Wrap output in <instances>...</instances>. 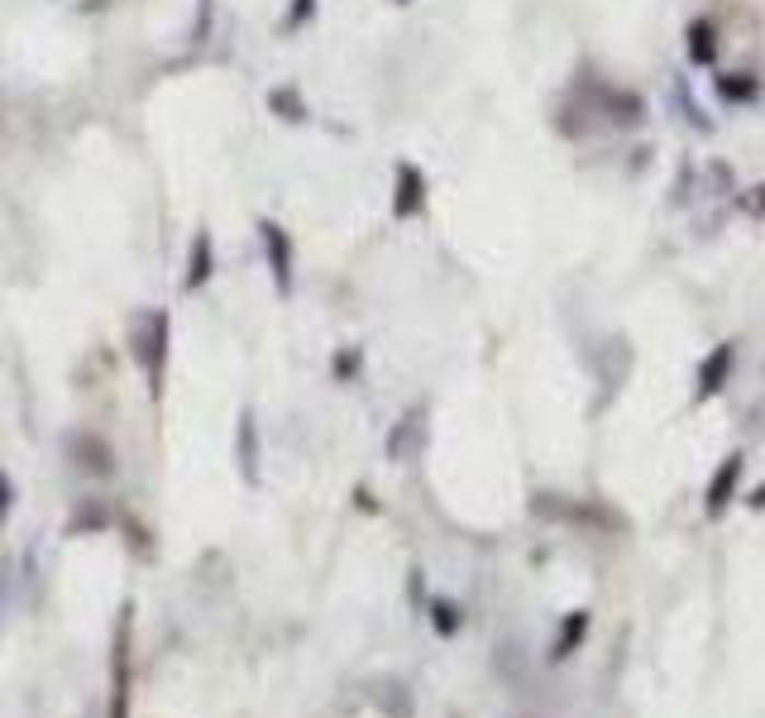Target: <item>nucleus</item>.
<instances>
[{
    "mask_svg": "<svg viewBox=\"0 0 765 718\" xmlns=\"http://www.w3.org/2000/svg\"><path fill=\"white\" fill-rule=\"evenodd\" d=\"M751 508H765V485H761L756 493H751Z\"/></svg>",
    "mask_w": 765,
    "mask_h": 718,
    "instance_id": "a211bd4d",
    "label": "nucleus"
},
{
    "mask_svg": "<svg viewBox=\"0 0 765 718\" xmlns=\"http://www.w3.org/2000/svg\"><path fill=\"white\" fill-rule=\"evenodd\" d=\"M435 628H441V632H455V628H459V608L445 604V599L435 604Z\"/></svg>",
    "mask_w": 765,
    "mask_h": 718,
    "instance_id": "dca6fc26",
    "label": "nucleus"
},
{
    "mask_svg": "<svg viewBox=\"0 0 765 718\" xmlns=\"http://www.w3.org/2000/svg\"><path fill=\"white\" fill-rule=\"evenodd\" d=\"M713 91H718V101H728V106H746V101L761 96V77H751V72H718L713 77Z\"/></svg>",
    "mask_w": 765,
    "mask_h": 718,
    "instance_id": "9d476101",
    "label": "nucleus"
},
{
    "mask_svg": "<svg viewBox=\"0 0 765 718\" xmlns=\"http://www.w3.org/2000/svg\"><path fill=\"white\" fill-rule=\"evenodd\" d=\"M210 24H216V0H196V20H192V30H187V44H206L210 38Z\"/></svg>",
    "mask_w": 765,
    "mask_h": 718,
    "instance_id": "4468645a",
    "label": "nucleus"
},
{
    "mask_svg": "<svg viewBox=\"0 0 765 718\" xmlns=\"http://www.w3.org/2000/svg\"><path fill=\"white\" fill-rule=\"evenodd\" d=\"M589 628V613H574V618H564V632L556 637V647H550V661H564L570 651L579 647V637Z\"/></svg>",
    "mask_w": 765,
    "mask_h": 718,
    "instance_id": "ddd939ff",
    "label": "nucleus"
},
{
    "mask_svg": "<svg viewBox=\"0 0 765 718\" xmlns=\"http://www.w3.org/2000/svg\"><path fill=\"white\" fill-rule=\"evenodd\" d=\"M240 469H244V479H254L259 475V431H254V417H240Z\"/></svg>",
    "mask_w": 765,
    "mask_h": 718,
    "instance_id": "f8f14e48",
    "label": "nucleus"
},
{
    "mask_svg": "<svg viewBox=\"0 0 765 718\" xmlns=\"http://www.w3.org/2000/svg\"><path fill=\"white\" fill-rule=\"evenodd\" d=\"M10 508H15V485H10V475H5V469H0V527H5Z\"/></svg>",
    "mask_w": 765,
    "mask_h": 718,
    "instance_id": "f3484780",
    "label": "nucleus"
},
{
    "mask_svg": "<svg viewBox=\"0 0 765 718\" xmlns=\"http://www.w3.org/2000/svg\"><path fill=\"white\" fill-rule=\"evenodd\" d=\"M331 369H335L340 384H354V378H359V369H364V350H359V345L340 350V355L331 360Z\"/></svg>",
    "mask_w": 765,
    "mask_h": 718,
    "instance_id": "2eb2a0df",
    "label": "nucleus"
},
{
    "mask_svg": "<svg viewBox=\"0 0 765 718\" xmlns=\"http://www.w3.org/2000/svg\"><path fill=\"white\" fill-rule=\"evenodd\" d=\"M426 212V173H421V163L402 159L392 168V220H416Z\"/></svg>",
    "mask_w": 765,
    "mask_h": 718,
    "instance_id": "20e7f679",
    "label": "nucleus"
},
{
    "mask_svg": "<svg viewBox=\"0 0 765 718\" xmlns=\"http://www.w3.org/2000/svg\"><path fill=\"white\" fill-rule=\"evenodd\" d=\"M742 469H746V460H742V451H732L728 460L718 465V475H713V485H708V517H722L728 513V503H732V493H737V485H742Z\"/></svg>",
    "mask_w": 765,
    "mask_h": 718,
    "instance_id": "1a4fd4ad",
    "label": "nucleus"
},
{
    "mask_svg": "<svg viewBox=\"0 0 765 718\" xmlns=\"http://www.w3.org/2000/svg\"><path fill=\"white\" fill-rule=\"evenodd\" d=\"M263 106H269V115H273V121H283V125H307V121H311L307 91H301L297 82H278V87H269Z\"/></svg>",
    "mask_w": 765,
    "mask_h": 718,
    "instance_id": "6e6552de",
    "label": "nucleus"
},
{
    "mask_svg": "<svg viewBox=\"0 0 765 718\" xmlns=\"http://www.w3.org/2000/svg\"><path fill=\"white\" fill-rule=\"evenodd\" d=\"M254 240H259L263 269H269V278H273V293L293 297V287H297V244H293V230H287L283 220H273V216H259Z\"/></svg>",
    "mask_w": 765,
    "mask_h": 718,
    "instance_id": "f03ea898",
    "label": "nucleus"
},
{
    "mask_svg": "<svg viewBox=\"0 0 765 718\" xmlns=\"http://www.w3.org/2000/svg\"><path fill=\"white\" fill-rule=\"evenodd\" d=\"M129 355L149 378V394H163L168 378V355H173V311L168 307H144L135 326H129Z\"/></svg>",
    "mask_w": 765,
    "mask_h": 718,
    "instance_id": "f257e3e1",
    "label": "nucleus"
},
{
    "mask_svg": "<svg viewBox=\"0 0 765 718\" xmlns=\"http://www.w3.org/2000/svg\"><path fill=\"white\" fill-rule=\"evenodd\" d=\"M392 5H412V0H392Z\"/></svg>",
    "mask_w": 765,
    "mask_h": 718,
    "instance_id": "6ab92c4d",
    "label": "nucleus"
},
{
    "mask_svg": "<svg viewBox=\"0 0 765 718\" xmlns=\"http://www.w3.org/2000/svg\"><path fill=\"white\" fill-rule=\"evenodd\" d=\"M316 15H321V0H287L283 20H278V34L293 38V34H301V30H311Z\"/></svg>",
    "mask_w": 765,
    "mask_h": 718,
    "instance_id": "9b49d317",
    "label": "nucleus"
},
{
    "mask_svg": "<svg viewBox=\"0 0 765 718\" xmlns=\"http://www.w3.org/2000/svg\"><path fill=\"white\" fill-rule=\"evenodd\" d=\"M68 455H72L77 469H87V475H115V451L105 446L96 431H72Z\"/></svg>",
    "mask_w": 765,
    "mask_h": 718,
    "instance_id": "423d86ee",
    "label": "nucleus"
},
{
    "mask_svg": "<svg viewBox=\"0 0 765 718\" xmlns=\"http://www.w3.org/2000/svg\"><path fill=\"white\" fill-rule=\"evenodd\" d=\"M732 369H737V341H722V345L708 350L704 364H698V374H694V384H698V402L718 398V394H722V384L732 378Z\"/></svg>",
    "mask_w": 765,
    "mask_h": 718,
    "instance_id": "39448f33",
    "label": "nucleus"
},
{
    "mask_svg": "<svg viewBox=\"0 0 765 718\" xmlns=\"http://www.w3.org/2000/svg\"><path fill=\"white\" fill-rule=\"evenodd\" d=\"M216 269H220V259H216V235H210L206 226H196L192 240H187V259H182V293H187V297L206 293V287L216 283Z\"/></svg>",
    "mask_w": 765,
    "mask_h": 718,
    "instance_id": "7ed1b4c3",
    "label": "nucleus"
},
{
    "mask_svg": "<svg viewBox=\"0 0 765 718\" xmlns=\"http://www.w3.org/2000/svg\"><path fill=\"white\" fill-rule=\"evenodd\" d=\"M684 58H689V68H713L718 58V24L708 15H694L684 24Z\"/></svg>",
    "mask_w": 765,
    "mask_h": 718,
    "instance_id": "0eeeda50",
    "label": "nucleus"
}]
</instances>
